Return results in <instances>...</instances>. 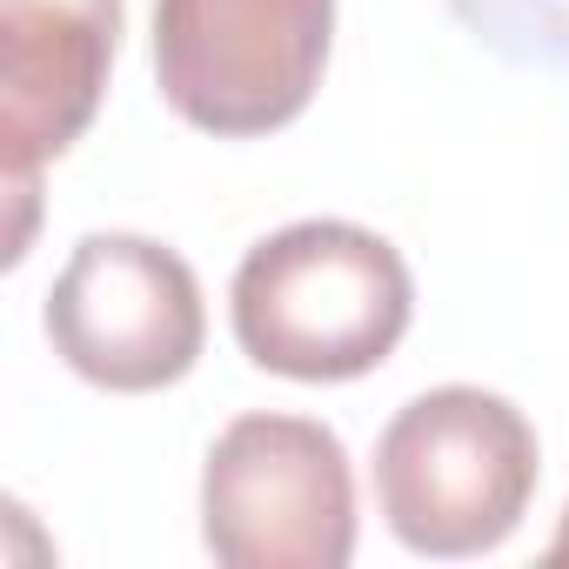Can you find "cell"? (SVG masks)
Listing matches in <instances>:
<instances>
[{
	"label": "cell",
	"instance_id": "cell-1",
	"mask_svg": "<svg viewBox=\"0 0 569 569\" xmlns=\"http://www.w3.org/2000/svg\"><path fill=\"white\" fill-rule=\"evenodd\" d=\"M228 322L241 356L281 382H356L402 349L416 274L362 221H289L241 254Z\"/></svg>",
	"mask_w": 569,
	"mask_h": 569
},
{
	"label": "cell",
	"instance_id": "cell-2",
	"mask_svg": "<svg viewBox=\"0 0 569 569\" xmlns=\"http://www.w3.org/2000/svg\"><path fill=\"white\" fill-rule=\"evenodd\" d=\"M536 422L496 389H429L376 436V509L416 556L462 562L502 549L536 496Z\"/></svg>",
	"mask_w": 569,
	"mask_h": 569
},
{
	"label": "cell",
	"instance_id": "cell-3",
	"mask_svg": "<svg viewBox=\"0 0 569 569\" xmlns=\"http://www.w3.org/2000/svg\"><path fill=\"white\" fill-rule=\"evenodd\" d=\"M336 0H154V88L174 121L254 141L309 114Z\"/></svg>",
	"mask_w": 569,
	"mask_h": 569
},
{
	"label": "cell",
	"instance_id": "cell-4",
	"mask_svg": "<svg viewBox=\"0 0 569 569\" xmlns=\"http://www.w3.org/2000/svg\"><path fill=\"white\" fill-rule=\"evenodd\" d=\"M201 542L221 569H342L356 469L316 416H234L201 462Z\"/></svg>",
	"mask_w": 569,
	"mask_h": 569
},
{
	"label": "cell",
	"instance_id": "cell-5",
	"mask_svg": "<svg viewBox=\"0 0 569 569\" xmlns=\"http://www.w3.org/2000/svg\"><path fill=\"white\" fill-rule=\"evenodd\" d=\"M41 329L81 382L108 396H154L201 362L208 302L168 241L94 228L54 274Z\"/></svg>",
	"mask_w": 569,
	"mask_h": 569
},
{
	"label": "cell",
	"instance_id": "cell-6",
	"mask_svg": "<svg viewBox=\"0 0 569 569\" xmlns=\"http://www.w3.org/2000/svg\"><path fill=\"white\" fill-rule=\"evenodd\" d=\"M121 0H0V161L41 181L101 114Z\"/></svg>",
	"mask_w": 569,
	"mask_h": 569
},
{
	"label": "cell",
	"instance_id": "cell-7",
	"mask_svg": "<svg viewBox=\"0 0 569 569\" xmlns=\"http://www.w3.org/2000/svg\"><path fill=\"white\" fill-rule=\"evenodd\" d=\"M449 14L509 68L569 74V0H449Z\"/></svg>",
	"mask_w": 569,
	"mask_h": 569
},
{
	"label": "cell",
	"instance_id": "cell-8",
	"mask_svg": "<svg viewBox=\"0 0 569 569\" xmlns=\"http://www.w3.org/2000/svg\"><path fill=\"white\" fill-rule=\"evenodd\" d=\"M549 562H569V509H562V522H556V536H549Z\"/></svg>",
	"mask_w": 569,
	"mask_h": 569
}]
</instances>
